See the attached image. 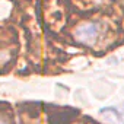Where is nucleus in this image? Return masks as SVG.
I'll return each instance as SVG.
<instances>
[{"mask_svg": "<svg viewBox=\"0 0 124 124\" xmlns=\"http://www.w3.org/2000/svg\"><path fill=\"white\" fill-rule=\"evenodd\" d=\"M99 35V26L95 22H86L75 29V38L86 45H93Z\"/></svg>", "mask_w": 124, "mask_h": 124, "instance_id": "1", "label": "nucleus"}, {"mask_svg": "<svg viewBox=\"0 0 124 124\" xmlns=\"http://www.w3.org/2000/svg\"><path fill=\"white\" fill-rule=\"evenodd\" d=\"M99 115L104 121L109 124H124V111L115 107H107L99 109Z\"/></svg>", "mask_w": 124, "mask_h": 124, "instance_id": "2", "label": "nucleus"}, {"mask_svg": "<svg viewBox=\"0 0 124 124\" xmlns=\"http://www.w3.org/2000/svg\"><path fill=\"white\" fill-rule=\"evenodd\" d=\"M0 124H8V123H6L5 120H0Z\"/></svg>", "mask_w": 124, "mask_h": 124, "instance_id": "3", "label": "nucleus"}]
</instances>
